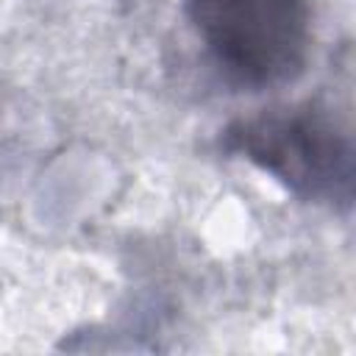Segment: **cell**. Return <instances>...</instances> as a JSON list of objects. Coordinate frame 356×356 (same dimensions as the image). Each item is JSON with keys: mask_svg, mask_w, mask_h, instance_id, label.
<instances>
[{"mask_svg": "<svg viewBox=\"0 0 356 356\" xmlns=\"http://www.w3.org/2000/svg\"><path fill=\"white\" fill-rule=\"evenodd\" d=\"M222 147L281 181L292 195L337 209L353 203V139L325 111L270 108L236 120Z\"/></svg>", "mask_w": 356, "mask_h": 356, "instance_id": "cell-1", "label": "cell"}, {"mask_svg": "<svg viewBox=\"0 0 356 356\" xmlns=\"http://www.w3.org/2000/svg\"><path fill=\"white\" fill-rule=\"evenodd\" d=\"M220 72L245 89L295 81L312 47L309 0H184Z\"/></svg>", "mask_w": 356, "mask_h": 356, "instance_id": "cell-2", "label": "cell"}]
</instances>
